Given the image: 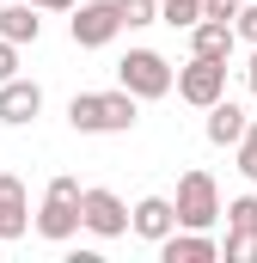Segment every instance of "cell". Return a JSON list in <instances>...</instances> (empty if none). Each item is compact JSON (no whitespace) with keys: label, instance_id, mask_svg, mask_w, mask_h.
<instances>
[{"label":"cell","instance_id":"6da1fadb","mask_svg":"<svg viewBox=\"0 0 257 263\" xmlns=\"http://www.w3.org/2000/svg\"><path fill=\"white\" fill-rule=\"evenodd\" d=\"M135 117H141V98H135L128 86H117V92H74V98H67L74 135H128Z\"/></svg>","mask_w":257,"mask_h":263},{"label":"cell","instance_id":"7a4b0ae2","mask_svg":"<svg viewBox=\"0 0 257 263\" xmlns=\"http://www.w3.org/2000/svg\"><path fill=\"white\" fill-rule=\"evenodd\" d=\"M80 178H49V190H43V208H37V233L49 239V245H67L80 227H86V214H80Z\"/></svg>","mask_w":257,"mask_h":263},{"label":"cell","instance_id":"3957f363","mask_svg":"<svg viewBox=\"0 0 257 263\" xmlns=\"http://www.w3.org/2000/svg\"><path fill=\"white\" fill-rule=\"evenodd\" d=\"M117 86H128V92L147 104V98H166V92L178 86V67L166 62L159 49H128L123 62H117Z\"/></svg>","mask_w":257,"mask_h":263},{"label":"cell","instance_id":"277c9868","mask_svg":"<svg viewBox=\"0 0 257 263\" xmlns=\"http://www.w3.org/2000/svg\"><path fill=\"white\" fill-rule=\"evenodd\" d=\"M117 31H123V6L117 0H80L74 18H67L74 49H104V43H117Z\"/></svg>","mask_w":257,"mask_h":263},{"label":"cell","instance_id":"5b68a950","mask_svg":"<svg viewBox=\"0 0 257 263\" xmlns=\"http://www.w3.org/2000/svg\"><path fill=\"white\" fill-rule=\"evenodd\" d=\"M172 202H178V227H202V233L227 214V208H221V184H214L208 172H184Z\"/></svg>","mask_w":257,"mask_h":263},{"label":"cell","instance_id":"8992f818","mask_svg":"<svg viewBox=\"0 0 257 263\" xmlns=\"http://www.w3.org/2000/svg\"><path fill=\"white\" fill-rule=\"evenodd\" d=\"M178 98L196 104V110L221 104V98H227V62H214V55H190V62L178 67Z\"/></svg>","mask_w":257,"mask_h":263},{"label":"cell","instance_id":"52a82bcc","mask_svg":"<svg viewBox=\"0 0 257 263\" xmlns=\"http://www.w3.org/2000/svg\"><path fill=\"white\" fill-rule=\"evenodd\" d=\"M80 214H86V233H92V239H123L128 220H135V208H128L117 190H86V196H80Z\"/></svg>","mask_w":257,"mask_h":263},{"label":"cell","instance_id":"ba28073f","mask_svg":"<svg viewBox=\"0 0 257 263\" xmlns=\"http://www.w3.org/2000/svg\"><path fill=\"white\" fill-rule=\"evenodd\" d=\"M25 233H31V190H25L19 172H0V239L12 245Z\"/></svg>","mask_w":257,"mask_h":263},{"label":"cell","instance_id":"9c48e42d","mask_svg":"<svg viewBox=\"0 0 257 263\" xmlns=\"http://www.w3.org/2000/svg\"><path fill=\"white\" fill-rule=\"evenodd\" d=\"M37 117H43V86L25 80V73L6 80V86H0V123H6V129H25V123H37Z\"/></svg>","mask_w":257,"mask_h":263},{"label":"cell","instance_id":"30bf717a","mask_svg":"<svg viewBox=\"0 0 257 263\" xmlns=\"http://www.w3.org/2000/svg\"><path fill=\"white\" fill-rule=\"evenodd\" d=\"M128 233H135V239H147V245H159L166 233H178V202H172V196H141V202H135Z\"/></svg>","mask_w":257,"mask_h":263},{"label":"cell","instance_id":"8fae6325","mask_svg":"<svg viewBox=\"0 0 257 263\" xmlns=\"http://www.w3.org/2000/svg\"><path fill=\"white\" fill-rule=\"evenodd\" d=\"M159 257L166 263H214L221 257V239H208L202 227H178V233L159 239Z\"/></svg>","mask_w":257,"mask_h":263},{"label":"cell","instance_id":"7c38bea8","mask_svg":"<svg viewBox=\"0 0 257 263\" xmlns=\"http://www.w3.org/2000/svg\"><path fill=\"white\" fill-rule=\"evenodd\" d=\"M245 129H251V117H245V104H233V98H221V104H208V123H202V135H208L214 147H239V141H245Z\"/></svg>","mask_w":257,"mask_h":263},{"label":"cell","instance_id":"4fadbf2b","mask_svg":"<svg viewBox=\"0 0 257 263\" xmlns=\"http://www.w3.org/2000/svg\"><path fill=\"white\" fill-rule=\"evenodd\" d=\"M37 12H43V6H31V0H0V37L19 43V49L37 43V37H43V18H37Z\"/></svg>","mask_w":257,"mask_h":263},{"label":"cell","instance_id":"5bb4252c","mask_svg":"<svg viewBox=\"0 0 257 263\" xmlns=\"http://www.w3.org/2000/svg\"><path fill=\"white\" fill-rule=\"evenodd\" d=\"M233 49H239V31H233V25H221V18H202V25H190V55L233 62Z\"/></svg>","mask_w":257,"mask_h":263},{"label":"cell","instance_id":"9a60e30c","mask_svg":"<svg viewBox=\"0 0 257 263\" xmlns=\"http://www.w3.org/2000/svg\"><path fill=\"white\" fill-rule=\"evenodd\" d=\"M159 25H172V31L202 25V0H159Z\"/></svg>","mask_w":257,"mask_h":263},{"label":"cell","instance_id":"2e32d148","mask_svg":"<svg viewBox=\"0 0 257 263\" xmlns=\"http://www.w3.org/2000/svg\"><path fill=\"white\" fill-rule=\"evenodd\" d=\"M221 257H227V263H257V233L227 227V245H221Z\"/></svg>","mask_w":257,"mask_h":263},{"label":"cell","instance_id":"e0dca14e","mask_svg":"<svg viewBox=\"0 0 257 263\" xmlns=\"http://www.w3.org/2000/svg\"><path fill=\"white\" fill-rule=\"evenodd\" d=\"M227 227H239V233H257V190L227 202Z\"/></svg>","mask_w":257,"mask_h":263},{"label":"cell","instance_id":"ac0fdd59","mask_svg":"<svg viewBox=\"0 0 257 263\" xmlns=\"http://www.w3.org/2000/svg\"><path fill=\"white\" fill-rule=\"evenodd\" d=\"M123 6V25L141 31V25H159V0H117Z\"/></svg>","mask_w":257,"mask_h":263},{"label":"cell","instance_id":"d6986e66","mask_svg":"<svg viewBox=\"0 0 257 263\" xmlns=\"http://www.w3.org/2000/svg\"><path fill=\"white\" fill-rule=\"evenodd\" d=\"M233 153H239V178H245V184H257V117H251V129H245V141H239Z\"/></svg>","mask_w":257,"mask_h":263},{"label":"cell","instance_id":"ffe728a7","mask_svg":"<svg viewBox=\"0 0 257 263\" xmlns=\"http://www.w3.org/2000/svg\"><path fill=\"white\" fill-rule=\"evenodd\" d=\"M233 31H239V43H251V49H257V0H245V6H239Z\"/></svg>","mask_w":257,"mask_h":263},{"label":"cell","instance_id":"44dd1931","mask_svg":"<svg viewBox=\"0 0 257 263\" xmlns=\"http://www.w3.org/2000/svg\"><path fill=\"white\" fill-rule=\"evenodd\" d=\"M239 6H245V0H202V18H221V25H233V18H239Z\"/></svg>","mask_w":257,"mask_h":263},{"label":"cell","instance_id":"7402d4cb","mask_svg":"<svg viewBox=\"0 0 257 263\" xmlns=\"http://www.w3.org/2000/svg\"><path fill=\"white\" fill-rule=\"evenodd\" d=\"M6 80H19V43L0 37V86H6Z\"/></svg>","mask_w":257,"mask_h":263},{"label":"cell","instance_id":"603a6c76","mask_svg":"<svg viewBox=\"0 0 257 263\" xmlns=\"http://www.w3.org/2000/svg\"><path fill=\"white\" fill-rule=\"evenodd\" d=\"M31 6H43V12H74L80 0H31Z\"/></svg>","mask_w":257,"mask_h":263},{"label":"cell","instance_id":"cb8c5ba5","mask_svg":"<svg viewBox=\"0 0 257 263\" xmlns=\"http://www.w3.org/2000/svg\"><path fill=\"white\" fill-rule=\"evenodd\" d=\"M245 92L257 98V49H251V62H245Z\"/></svg>","mask_w":257,"mask_h":263},{"label":"cell","instance_id":"d4e9b609","mask_svg":"<svg viewBox=\"0 0 257 263\" xmlns=\"http://www.w3.org/2000/svg\"><path fill=\"white\" fill-rule=\"evenodd\" d=\"M0 251H6V239H0Z\"/></svg>","mask_w":257,"mask_h":263}]
</instances>
